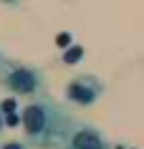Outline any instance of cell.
I'll list each match as a JSON object with an SVG mask.
<instances>
[{
    "mask_svg": "<svg viewBox=\"0 0 144 149\" xmlns=\"http://www.w3.org/2000/svg\"><path fill=\"white\" fill-rule=\"evenodd\" d=\"M119 149H124V147H119Z\"/></svg>",
    "mask_w": 144,
    "mask_h": 149,
    "instance_id": "11",
    "label": "cell"
},
{
    "mask_svg": "<svg viewBox=\"0 0 144 149\" xmlns=\"http://www.w3.org/2000/svg\"><path fill=\"white\" fill-rule=\"evenodd\" d=\"M3 129H5V114L0 111V132H3Z\"/></svg>",
    "mask_w": 144,
    "mask_h": 149,
    "instance_id": "9",
    "label": "cell"
},
{
    "mask_svg": "<svg viewBox=\"0 0 144 149\" xmlns=\"http://www.w3.org/2000/svg\"><path fill=\"white\" fill-rule=\"evenodd\" d=\"M63 149H111V144L106 141V136L96 126L86 124V121H76Z\"/></svg>",
    "mask_w": 144,
    "mask_h": 149,
    "instance_id": "4",
    "label": "cell"
},
{
    "mask_svg": "<svg viewBox=\"0 0 144 149\" xmlns=\"http://www.w3.org/2000/svg\"><path fill=\"white\" fill-rule=\"evenodd\" d=\"M20 116H23L20 126L25 132V141L35 149H63L76 126V119H71V114L61 104L48 96L31 99L23 106Z\"/></svg>",
    "mask_w": 144,
    "mask_h": 149,
    "instance_id": "1",
    "label": "cell"
},
{
    "mask_svg": "<svg viewBox=\"0 0 144 149\" xmlns=\"http://www.w3.org/2000/svg\"><path fill=\"white\" fill-rule=\"evenodd\" d=\"M0 149H28V147H25L23 141H15V139H10V141H5V144H3Z\"/></svg>",
    "mask_w": 144,
    "mask_h": 149,
    "instance_id": "7",
    "label": "cell"
},
{
    "mask_svg": "<svg viewBox=\"0 0 144 149\" xmlns=\"http://www.w3.org/2000/svg\"><path fill=\"white\" fill-rule=\"evenodd\" d=\"M0 111L8 116V114H20L23 109H18V101H15V96H10V99H3L0 101Z\"/></svg>",
    "mask_w": 144,
    "mask_h": 149,
    "instance_id": "6",
    "label": "cell"
},
{
    "mask_svg": "<svg viewBox=\"0 0 144 149\" xmlns=\"http://www.w3.org/2000/svg\"><path fill=\"white\" fill-rule=\"evenodd\" d=\"M58 46H61V48L71 46V43H68V36H58Z\"/></svg>",
    "mask_w": 144,
    "mask_h": 149,
    "instance_id": "8",
    "label": "cell"
},
{
    "mask_svg": "<svg viewBox=\"0 0 144 149\" xmlns=\"http://www.w3.org/2000/svg\"><path fill=\"white\" fill-rule=\"evenodd\" d=\"M0 86L8 88L13 96H38L46 94V79H43V71L28 63L13 61L8 56L0 53Z\"/></svg>",
    "mask_w": 144,
    "mask_h": 149,
    "instance_id": "2",
    "label": "cell"
},
{
    "mask_svg": "<svg viewBox=\"0 0 144 149\" xmlns=\"http://www.w3.org/2000/svg\"><path fill=\"white\" fill-rule=\"evenodd\" d=\"M104 94V84L101 79H96V76H76L66 84V99L76 106H94L99 99Z\"/></svg>",
    "mask_w": 144,
    "mask_h": 149,
    "instance_id": "3",
    "label": "cell"
},
{
    "mask_svg": "<svg viewBox=\"0 0 144 149\" xmlns=\"http://www.w3.org/2000/svg\"><path fill=\"white\" fill-rule=\"evenodd\" d=\"M81 56H83V48L81 46H71L63 51V63L66 66H73L76 61H81Z\"/></svg>",
    "mask_w": 144,
    "mask_h": 149,
    "instance_id": "5",
    "label": "cell"
},
{
    "mask_svg": "<svg viewBox=\"0 0 144 149\" xmlns=\"http://www.w3.org/2000/svg\"><path fill=\"white\" fill-rule=\"evenodd\" d=\"M3 3H5V5H18L20 0H3Z\"/></svg>",
    "mask_w": 144,
    "mask_h": 149,
    "instance_id": "10",
    "label": "cell"
}]
</instances>
